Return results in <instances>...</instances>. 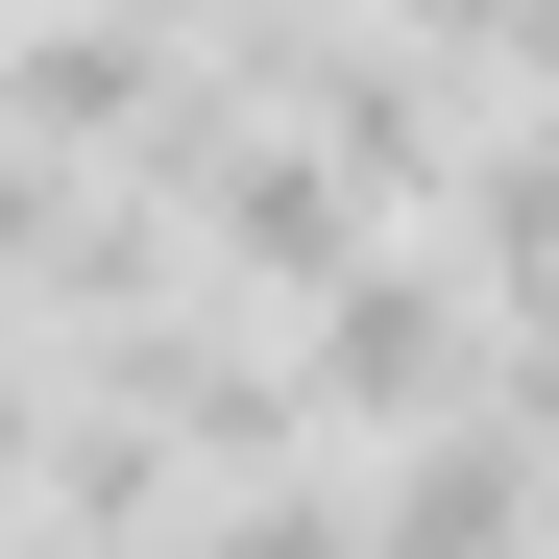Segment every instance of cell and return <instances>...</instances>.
I'll return each mask as SVG.
<instances>
[{"label": "cell", "instance_id": "cell-1", "mask_svg": "<svg viewBox=\"0 0 559 559\" xmlns=\"http://www.w3.org/2000/svg\"><path fill=\"white\" fill-rule=\"evenodd\" d=\"M487 341H511V293H487L438 219H390L341 293H293V414L390 462V438H438V414H487Z\"/></svg>", "mask_w": 559, "mask_h": 559}, {"label": "cell", "instance_id": "cell-2", "mask_svg": "<svg viewBox=\"0 0 559 559\" xmlns=\"http://www.w3.org/2000/svg\"><path fill=\"white\" fill-rule=\"evenodd\" d=\"M0 98H25V146H49V170H122L170 98H195V49L122 25V0H25V25H0Z\"/></svg>", "mask_w": 559, "mask_h": 559}, {"label": "cell", "instance_id": "cell-3", "mask_svg": "<svg viewBox=\"0 0 559 559\" xmlns=\"http://www.w3.org/2000/svg\"><path fill=\"white\" fill-rule=\"evenodd\" d=\"M365 559H559V462L511 414H438L365 462Z\"/></svg>", "mask_w": 559, "mask_h": 559}, {"label": "cell", "instance_id": "cell-4", "mask_svg": "<svg viewBox=\"0 0 559 559\" xmlns=\"http://www.w3.org/2000/svg\"><path fill=\"white\" fill-rule=\"evenodd\" d=\"M49 438H73V341H25V317H0V511L49 487Z\"/></svg>", "mask_w": 559, "mask_h": 559}, {"label": "cell", "instance_id": "cell-5", "mask_svg": "<svg viewBox=\"0 0 559 559\" xmlns=\"http://www.w3.org/2000/svg\"><path fill=\"white\" fill-rule=\"evenodd\" d=\"M487 414H511V438L559 462V317H511V341H487Z\"/></svg>", "mask_w": 559, "mask_h": 559}, {"label": "cell", "instance_id": "cell-6", "mask_svg": "<svg viewBox=\"0 0 559 559\" xmlns=\"http://www.w3.org/2000/svg\"><path fill=\"white\" fill-rule=\"evenodd\" d=\"M0 25H25V0H0Z\"/></svg>", "mask_w": 559, "mask_h": 559}]
</instances>
